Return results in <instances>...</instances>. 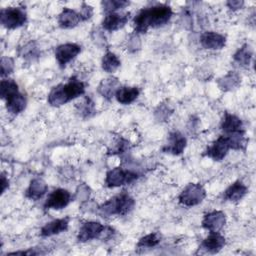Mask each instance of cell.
I'll use <instances>...</instances> for the list:
<instances>
[{
	"mask_svg": "<svg viewBox=\"0 0 256 256\" xmlns=\"http://www.w3.org/2000/svg\"><path fill=\"white\" fill-rule=\"evenodd\" d=\"M69 222H70V218L68 217L53 220L42 227L40 234L42 237H51L54 235H58L68 230Z\"/></svg>",
	"mask_w": 256,
	"mask_h": 256,
	"instance_id": "obj_18",
	"label": "cell"
},
{
	"mask_svg": "<svg viewBox=\"0 0 256 256\" xmlns=\"http://www.w3.org/2000/svg\"><path fill=\"white\" fill-rule=\"evenodd\" d=\"M19 54L24 60L28 62H34L40 57V49L36 42L30 41L20 49Z\"/></svg>",
	"mask_w": 256,
	"mask_h": 256,
	"instance_id": "obj_27",
	"label": "cell"
},
{
	"mask_svg": "<svg viewBox=\"0 0 256 256\" xmlns=\"http://www.w3.org/2000/svg\"><path fill=\"white\" fill-rule=\"evenodd\" d=\"M253 58V49L247 43L243 44L233 55V60L241 67H247L251 64Z\"/></svg>",
	"mask_w": 256,
	"mask_h": 256,
	"instance_id": "obj_25",
	"label": "cell"
},
{
	"mask_svg": "<svg viewBox=\"0 0 256 256\" xmlns=\"http://www.w3.org/2000/svg\"><path fill=\"white\" fill-rule=\"evenodd\" d=\"M76 109H77V112L80 114V116L85 119L92 117L96 113L95 104L93 100L88 96L84 97L82 101L76 104Z\"/></svg>",
	"mask_w": 256,
	"mask_h": 256,
	"instance_id": "obj_30",
	"label": "cell"
},
{
	"mask_svg": "<svg viewBox=\"0 0 256 256\" xmlns=\"http://www.w3.org/2000/svg\"><path fill=\"white\" fill-rule=\"evenodd\" d=\"M130 19L129 12H122V13H110L106 14L105 18L102 21V27L104 30L109 32L117 31L123 28Z\"/></svg>",
	"mask_w": 256,
	"mask_h": 256,
	"instance_id": "obj_10",
	"label": "cell"
},
{
	"mask_svg": "<svg viewBox=\"0 0 256 256\" xmlns=\"http://www.w3.org/2000/svg\"><path fill=\"white\" fill-rule=\"evenodd\" d=\"M226 224V215L222 211H212L207 213L202 220V227L212 232H220Z\"/></svg>",
	"mask_w": 256,
	"mask_h": 256,
	"instance_id": "obj_12",
	"label": "cell"
},
{
	"mask_svg": "<svg viewBox=\"0 0 256 256\" xmlns=\"http://www.w3.org/2000/svg\"><path fill=\"white\" fill-rule=\"evenodd\" d=\"M91 194L90 188L86 184H81L76 191V198L81 201H88Z\"/></svg>",
	"mask_w": 256,
	"mask_h": 256,
	"instance_id": "obj_36",
	"label": "cell"
},
{
	"mask_svg": "<svg viewBox=\"0 0 256 256\" xmlns=\"http://www.w3.org/2000/svg\"><path fill=\"white\" fill-rule=\"evenodd\" d=\"M187 146V139L184 135H182L178 131H174L170 133L168 137L167 144L163 147V152L167 154H172L174 156H178L182 154Z\"/></svg>",
	"mask_w": 256,
	"mask_h": 256,
	"instance_id": "obj_11",
	"label": "cell"
},
{
	"mask_svg": "<svg viewBox=\"0 0 256 256\" xmlns=\"http://www.w3.org/2000/svg\"><path fill=\"white\" fill-rule=\"evenodd\" d=\"M247 193H248L247 186L241 181H236L225 190L224 199L231 202H238L242 200Z\"/></svg>",
	"mask_w": 256,
	"mask_h": 256,
	"instance_id": "obj_21",
	"label": "cell"
},
{
	"mask_svg": "<svg viewBox=\"0 0 256 256\" xmlns=\"http://www.w3.org/2000/svg\"><path fill=\"white\" fill-rule=\"evenodd\" d=\"M27 106L26 97L20 92L6 100V108L10 114L18 115L25 110Z\"/></svg>",
	"mask_w": 256,
	"mask_h": 256,
	"instance_id": "obj_24",
	"label": "cell"
},
{
	"mask_svg": "<svg viewBox=\"0 0 256 256\" xmlns=\"http://www.w3.org/2000/svg\"><path fill=\"white\" fill-rule=\"evenodd\" d=\"M114 234V230L111 227H107L100 222L88 221L82 224L80 227L77 239L79 242L85 243L94 239L105 240L110 238Z\"/></svg>",
	"mask_w": 256,
	"mask_h": 256,
	"instance_id": "obj_3",
	"label": "cell"
},
{
	"mask_svg": "<svg viewBox=\"0 0 256 256\" xmlns=\"http://www.w3.org/2000/svg\"><path fill=\"white\" fill-rule=\"evenodd\" d=\"M162 236L158 232L150 233L144 237H142L139 242L137 243V249L139 250H145V249H151L153 247H156L161 242Z\"/></svg>",
	"mask_w": 256,
	"mask_h": 256,
	"instance_id": "obj_31",
	"label": "cell"
},
{
	"mask_svg": "<svg viewBox=\"0 0 256 256\" xmlns=\"http://www.w3.org/2000/svg\"><path fill=\"white\" fill-rule=\"evenodd\" d=\"M121 87L119 80L115 77H108L103 79L100 84L98 85V93L105 98L106 100L110 101L113 97H115L116 92Z\"/></svg>",
	"mask_w": 256,
	"mask_h": 256,
	"instance_id": "obj_19",
	"label": "cell"
},
{
	"mask_svg": "<svg viewBox=\"0 0 256 256\" xmlns=\"http://www.w3.org/2000/svg\"><path fill=\"white\" fill-rule=\"evenodd\" d=\"M81 52V46L75 43H66L59 45L55 50V58L59 64V66L63 69L70 63L73 59H75L79 53Z\"/></svg>",
	"mask_w": 256,
	"mask_h": 256,
	"instance_id": "obj_8",
	"label": "cell"
},
{
	"mask_svg": "<svg viewBox=\"0 0 256 256\" xmlns=\"http://www.w3.org/2000/svg\"><path fill=\"white\" fill-rule=\"evenodd\" d=\"M226 5L230 10L237 11V10H240L244 7L245 2L243 0H230V1H227Z\"/></svg>",
	"mask_w": 256,
	"mask_h": 256,
	"instance_id": "obj_40",
	"label": "cell"
},
{
	"mask_svg": "<svg viewBox=\"0 0 256 256\" xmlns=\"http://www.w3.org/2000/svg\"><path fill=\"white\" fill-rule=\"evenodd\" d=\"M1 76L5 77L10 75L15 68L14 59L11 57H2L1 58Z\"/></svg>",
	"mask_w": 256,
	"mask_h": 256,
	"instance_id": "obj_34",
	"label": "cell"
},
{
	"mask_svg": "<svg viewBox=\"0 0 256 256\" xmlns=\"http://www.w3.org/2000/svg\"><path fill=\"white\" fill-rule=\"evenodd\" d=\"M217 84L222 91H233L240 86L241 76L235 71H229L226 75L217 80Z\"/></svg>",
	"mask_w": 256,
	"mask_h": 256,
	"instance_id": "obj_22",
	"label": "cell"
},
{
	"mask_svg": "<svg viewBox=\"0 0 256 256\" xmlns=\"http://www.w3.org/2000/svg\"><path fill=\"white\" fill-rule=\"evenodd\" d=\"M135 207V200L126 191L112 197L98 209L103 217L108 216H125L129 214Z\"/></svg>",
	"mask_w": 256,
	"mask_h": 256,
	"instance_id": "obj_2",
	"label": "cell"
},
{
	"mask_svg": "<svg viewBox=\"0 0 256 256\" xmlns=\"http://www.w3.org/2000/svg\"><path fill=\"white\" fill-rule=\"evenodd\" d=\"M83 22L79 12L70 8H64L58 16V24L63 29H72Z\"/></svg>",
	"mask_w": 256,
	"mask_h": 256,
	"instance_id": "obj_16",
	"label": "cell"
},
{
	"mask_svg": "<svg viewBox=\"0 0 256 256\" xmlns=\"http://www.w3.org/2000/svg\"><path fill=\"white\" fill-rule=\"evenodd\" d=\"M62 86L68 102L85 94V90H86L85 84L76 77L70 78L69 81L65 84L62 83Z\"/></svg>",
	"mask_w": 256,
	"mask_h": 256,
	"instance_id": "obj_17",
	"label": "cell"
},
{
	"mask_svg": "<svg viewBox=\"0 0 256 256\" xmlns=\"http://www.w3.org/2000/svg\"><path fill=\"white\" fill-rule=\"evenodd\" d=\"M221 130L225 133V135L234 133H245L243 121L236 115L228 112L224 114V117L222 119Z\"/></svg>",
	"mask_w": 256,
	"mask_h": 256,
	"instance_id": "obj_15",
	"label": "cell"
},
{
	"mask_svg": "<svg viewBox=\"0 0 256 256\" xmlns=\"http://www.w3.org/2000/svg\"><path fill=\"white\" fill-rule=\"evenodd\" d=\"M140 48H141V41H140L138 34L134 33V34L130 35L128 42H127V49L129 50V52L135 53L138 50H140Z\"/></svg>",
	"mask_w": 256,
	"mask_h": 256,
	"instance_id": "obj_35",
	"label": "cell"
},
{
	"mask_svg": "<svg viewBox=\"0 0 256 256\" xmlns=\"http://www.w3.org/2000/svg\"><path fill=\"white\" fill-rule=\"evenodd\" d=\"M80 15H81V18L83 21H86L88 19H90L93 15V8L88 5L87 3H82V6H81V11L79 12Z\"/></svg>",
	"mask_w": 256,
	"mask_h": 256,
	"instance_id": "obj_39",
	"label": "cell"
},
{
	"mask_svg": "<svg viewBox=\"0 0 256 256\" xmlns=\"http://www.w3.org/2000/svg\"><path fill=\"white\" fill-rule=\"evenodd\" d=\"M9 188V180L4 173L1 174V194H4L5 191Z\"/></svg>",
	"mask_w": 256,
	"mask_h": 256,
	"instance_id": "obj_41",
	"label": "cell"
},
{
	"mask_svg": "<svg viewBox=\"0 0 256 256\" xmlns=\"http://www.w3.org/2000/svg\"><path fill=\"white\" fill-rule=\"evenodd\" d=\"M72 201V195L71 193L62 188L55 189L53 192H51L44 204V209L49 210H61L66 208L70 202Z\"/></svg>",
	"mask_w": 256,
	"mask_h": 256,
	"instance_id": "obj_7",
	"label": "cell"
},
{
	"mask_svg": "<svg viewBox=\"0 0 256 256\" xmlns=\"http://www.w3.org/2000/svg\"><path fill=\"white\" fill-rule=\"evenodd\" d=\"M92 39L95 42V44H97L98 46H104L105 47L106 42H107L103 31L99 30V29H96L95 31L92 32Z\"/></svg>",
	"mask_w": 256,
	"mask_h": 256,
	"instance_id": "obj_38",
	"label": "cell"
},
{
	"mask_svg": "<svg viewBox=\"0 0 256 256\" xmlns=\"http://www.w3.org/2000/svg\"><path fill=\"white\" fill-rule=\"evenodd\" d=\"M129 147V143L128 141L124 140L123 138H120L116 141V144H115V147L112 148V154H122V153H125L127 151Z\"/></svg>",
	"mask_w": 256,
	"mask_h": 256,
	"instance_id": "obj_37",
	"label": "cell"
},
{
	"mask_svg": "<svg viewBox=\"0 0 256 256\" xmlns=\"http://www.w3.org/2000/svg\"><path fill=\"white\" fill-rule=\"evenodd\" d=\"M139 178V175L131 170L116 167L109 170L106 174L105 184L109 188H117L123 185L131 184Z\"/></svg>",
	"mask_w": 256,
	"mask_h": 256,
	"instance_id": "obj_5",
	"label": "cell"
},
{
	"mask_svg": "<svg viewBox=\"0 0 256 256\" xmlns=\"http://www.w3.org/2000/svg\"><path fill=\"white\" fill-rule=\"evenodd\" d=\"M173 114V109L166 103H161L155 110V117L159 121H166Z\"/></svg>",
	"mask_w": 256,
	"mask_h": 256,
	"instance_id": "obj_33",
	"label": "cell"
},
{
	"mask_svg": "<svg viewBox=\"0 0 256 256\" xmlns=\"http://www.w3.org/2000/svg\"><path fill=\"white\" fill-rule=\"evenodd\" d=\"M48 103L52 107H60L68 103V100L63 91L62 84H59L52 88L48 95Z\"/></svg>",
	"mask_w": 256,
	"mask_h": 256,
	"instance_id": "obj_26",
	"label": "cell"
},
{
	"mask_svg": "<svg viewBox=\"0 0 256 256\" xmlns=\"http://www.w3.org/2000/svg\"><path fill=\"white\" fill-rule=\"evenodd\" d=\"M206 190L201 184L190 183L184 188L178 199L180 204L186 207H193L202 203L206 198Z\"/></svg>",
	"mask_w": 256,
	"mask_h": 256,
	"instance_id": "obj_6",
	"label": "cell"
},
{
	"mask_svg": "<svg viewBox=\"0 0 256 256\" xmlns=\"http://www.w3.org/2000/svg\"><path fill=\"white\" fill-rule=\"evenodd\" d=\"M48 191V185L42 178H34L31 180L29 187L26 190V198L37 201L40 200Z\"/></svg>",
	"mask_w": 256,
	"mask_h": 256,
	"instance_id": "obj_20",
	"label": "cell"
},
{
	"mask_svg": "<svg viewBox=\"0 0 256 256\" xmlns=\"http://www.w3.org/2000/svg\"><path fill=\"white\" fill-rule=\"evenodd\" d=\"M231 149L228 137L226 135L220 136L216 141L213 142L211 146H209L204 152V156L213 159L214 161L220 162L222 161L228 154Z\"/></svg>",
	"mask_w": 256,
	"mask_h": 256,
	"instance_id": "obj_9",
	"label": "cell"
},
{
	"mask_svg": "<svg viewBox=\"0 0 256 256\" xmlns=\"http://www.w3.org/2000/svg\"><path fill=\"white\" fill-rule=\"evenodd\" d=\"M27 22V13L22 7H9L0 11V23L7 29H17Z\"/></svg>",
	"mask_w": 256,
	"mask_h": 256,
	"instance_id": "obj_4",
	"label": "cell"
},
{
	"mask_svg": "<svg viewBox=\"0 0 256 256\" xmlns=\"http://www.w3.org/2000/svg\"><path fill=\"white\" fill-rule=\"evenodd\" d=\"M102 69L107 73H114L121 66V61L118 56L113 52H107L102 58Z\"/></svg>",
	"mask_w": 256,
	"mask_h": 256,
	"instance_id": "obj_29",
	"label": "cell"
},
{
	"mask_svg": "<svg viewBox=\"0 0 256 256\" xmlns=\"http://www.w3.org/2000/svg\"><path fill=\"white\" fill-rule=\"evenodd\" d=\"M130 3L128 1H125V0H104L101 3L103 11H104L105 14L115 13L118 10L125 8Z\"/></svg>",
	"mask_w": 256,
	"mask_h": 256,
	"instance_id": "obj_32",
	"label": "cell"
},
{
	"mask_svg": "<svg viewBox=\"0 0 256 256\" xmlns=\"http://www.w3.org/2000/svg\"><path fill=\"white\" fill-rule=\"evenodd\" d=\"M201 46L208 50H221L226 45V37L217 32L207 31L200 37Z\"/></svg>",
	"mask_w": 256,
	"mask_h": 256,
	"instance_id": "obj_14",
	"label": "cell"
},
{
	"mask_svg": "<svg viewBox=\"0 0 256 256\" xmlns=\"http://www.w3.org/2000/svg\"><path fill=\"white\" fill-rule=\"evenodd\" d=\"M19 93V86L13 79H3L0 83V96L2 100H7L10 97Z\"/></svg>",
	"mask_w": 256,
	"mask_h": 256,
	"instance_id": "obj_28",
	"label": "cell"
},
{
	"mask_svg": "<svg viewBox=\"0 0 256 256\" xmlns=\"http://www.w3.org/2000/svg\"><path fill=\"white\" fill-rule=\"evenodd\" d=\"M140 95L138 87H120L116 92V99L122 105H129L133 103Z\"/></svg>",
	"mask_w": 256,
	"mask_h": 256,
	"instance_id": "obj_23",
	"label": "cell"
},
{
	"mask_svg": "<svg viewBox=\"0 0 256 256\" xmlns=\"http://www.w3.org/2000/svg\"><path fill=\"white\" fill-rule=\"evenodd\" d=\"M225 244V237L221 235L220 232H212L207 238L203 240L199 247V250H201L204 253L216 254L224 248Z\"/></svg>",
	"mask_w": 256,
	"mask_h": 256,
	"instance_id": "obj_13",
	"label": "cell"
},
{
	"mask_svg": "<svg viewBox=\"0 0 256 256\" xmlns=\"http://www.w3.org/2000/svg\"><path fill=\"white\" fill-rule=\"evenodd\" d=\"M173 16L172 8L165 4L144 8L134 17L133 24L136 34H145L150 28H160L169 23Z\"/></svg>",
	"mask_w": 256,
	"mask_h": 256,
	"instance_id": "obj_1",
	"label": "cell"
}]
</instances>
